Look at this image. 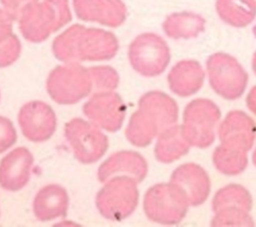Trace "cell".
Segmentation results:
<instances>
[{
  "instance_id": "obj_11",
  "label": "cell",
  "mask_w": 256,
  "mask_h": 227,
  "mask_svg": "<svg viewBox=\"0 0 256 227\" xmlns=\"http://www.w3.org/2000/svg\"><path fill=\"white\" fill-rule=\"evenodd\" d=\"M84 115L96 126L108 132L118 131L123 124L126 107L115 92H96L82 107Z\"/></svg>"
},
{
  "instance_id": "obj_3",
  "label": "cell",
  "mask_w": 256,
  "mask_h": 227,
  "mask_svg": "<svg viewBox=\"0 0 256 227\" xmlns=\"http://www.w3.org/2000/svg\"><path fill=\"white\" fill-rule=\"evenodd\" d=\"M72 19L68 0H42L28 6L21 14L19 30L22 36L40 43Z\"/></svg>"
},
{
  "instance_id": "obj_16",
  "label": "cell",
  "mask_w": 256,
  "mask_h": 227,
  "mask_svg": "<svg viewBox=\"0 0 256 227\" xmlns=\"http://www.w3.org/2000/svg\"><path fill=\"white\" fill-rule=\"evenodd\" d=\"M34 158L26 147L10 151L0 162V187L16 192L28 183Z\"/></svg>"
},
{
  "instance_id": "obj_30",
  "label": "cell",
  "mask_w": 256,
  "mask_h": 227,
  "mask_svg": "<svg viewBox=\"0 0 256 227\" xmlns=\"http://www.w3.org/2000/svg\"><path fill=\"white\" fill-rule=\"evenodd\" d=\"M12 19L10 16L4 11V9L0 8V42L7 39L10 35H12Z\"/></svg>"
},
{
  "instance_id": "obj_12",
  "label": "cell",
  "mask_w": 256,
  "mask_h": 227,
  "mask_svg": "<svg viewBox=\"0 0 256 227\" xmlns=\"http://www.w3.org/2000/svg\"><path fill=\"white\" fill-rule=\"evenodd\" d=\"M18 123L23 136L34 143L44 142L52 137L57 120L54 110L43 101L25 103L19 110Z\"/></svg>"
},
{
  "instance_id": "obj_6",
  "label": "cell",
  "mask_w": 256,
  "mask_h": 227,
  "mask_svg": "<svg viewBox=\"0 0 256 227\" xmlns=\"http://www.w3.org/2000/svg\"><path fill=\"white\" fill-rule=\"evenodd\" d=\"M46 89L50 98L58 104L77 103L92 91L88 68L80 63L59 65L49 73Z\"/></svg>"
},
{
  "instance_id": "obj_25",
  "label": "cell",
  "mask_w": 256,
  "mask_h": 227,
  "mask_svg": "<svg viewBox=\"0 0 256 227\" xmlns=\"http://www.w3.org/2000/svg\"><path fill=\"white\" fill-rule=\"evenodd\" d=\"M92 81V90L97 92L112 91L119 84V75L111 66L99 65L88 68Z\"/></svg>"
},
{
  "instance_id": "obj_18",
  "label": "cell",
  "mask_w": 256,
  "mask_h": 227,
  "mask_svg": "<svg viewBox=\"0 0 256 227\" xmlns=\"http://www.w3.org/2000/svg\"><path fill=\"white\" fill-rule=\"evenodd\" d=\"M204 79L205 72L201 64L192 59L177 62L167 75L170 90L180 97H189L197 93L201 89Z\"/></svg>"
},
{
  "instance_id": "obj_33",
  "label": "cell",
  "mask_w": 256,
  "mask_h": 227,
  "mask_svg": "<svg viewBox=\"0 0 256 227\" xmlns=\"http://www.w3.org/2000/svg\"><path fill=\"white\" fill-rule=\"evenodd\" d=\"M252 161H253V164H254V166L256 167V147H255V149H254V152H253V154H252Z\"/></svg>"
},
{
  "instance_id": "obj_22",
  "label": "cell",
  "mask_w": 256,
  "mask_h": 227,
  "mask_svg": "<svg viewBox=\"0 0 256 227\" xmlns=\"http://www.w3.org/2000/svg\"><path fill=\"white\" fill-rule=\"evenodd\" d=\"M215 10L226 24L242 28L256 18V0H216Z\"/></svg>"
},
{
  "instance_id": "obj_27",
  "label": "cell",
  "mask_w": 256,
  "mask_h": 227,
  "mask_svg": "<svg viewBox=\"0 0 256 227\" xmlns=\"http://www.w3.org/2000/svg\"><path fill=\"white\" fill-rule=\"evenodd\" d=\"M20 54L21 42L15 34H12L0 42V68L12 65L20 57Z\"/></svg>"
},
{
  "instance_id": "obj_23",
  "label": "cell",
  "mask_w": 256,
  "mask_h": 227,
  "mask_svg": "<svg viewBox=\"0 0 256 227\" xmlns=\"http://www.w3.org/2000/svg\"><path fill=\"white\" fill-rule=\"evenodd\" d=\"M212 161L215 168L227 176H235L242 173L248 165L246 151L222 143L215 148Z\"/></svg>"
},
{
  "instance_id": "obj_21",
  "label": "cell",
  "mask_w": 256,
  "mask_h": 227,
  "mask_svg": "<svg viewBox=\"0 0 256 227\" xmlns=\"http://www.w3.org/2000/svg\"><path fill=\"white\" fill-rule=\"evenodd\" d=\"M191 145L184 135L182 125H172L158 135L154 148L156 159L161 163H172L186 155Z\"/></svg>"
},
{
  "instance_id": "obj_10",
  "label": "cell",
  "mask_w": 256,
  "mask_h": 227,
  "mask_svg": "<svg viewBox=\"0 0 256 227\" xmlns=\"http://www.w3.org/2000/svg\"><path fill=\"white\" fill-rule=\"evenodd\" d=\"M64 135L74 157L84 164L98 161L107 151L108 137L98 126L82 118H73L65 124Z\"/></svg>"
},
{
  "instance_id": "obj_28",
  "label": "cell",
  "mask_w": 256,
  "mask_h": 227,
  "mask_svg": "<svg viewBox=\"0 0 256 227\" xmlns=\"http://www.w3.org/2000/svg\"><path fill=\"white\" fill-rule=\"evenodd\" d=\"M17 140V133L10 119L0 116V153L9 149Z\"/></svg>"
},
{
  "instance_id": "obj_14",
  "label": "cell",
  "mask_w": 256,
  "mask_h": 227,
  "mask_svg": "<svg viewBox=\"0 0 256 227\" xmlns=\"http://www.w3.org/2000/svg\"><path fill=\"white\" fill-rule=\"evenodd\" d=\"M72 3L76 16L83 21L114 28L122 25L127 17L122 0H72Z\"/></svg>"
},
{
  "instance_id": "obj_13",
  "label": "cell",
  "mask_w": 256,
  "mask_h": 227,
  "mask_svg": "<svg viewBox=\"0 0 256 227\" xmlns=\"http://www.w3.org/2000/svg\"><path fill=\"white\" fill-rule=\"evenodd\" d=\"M170 182L182 191L189 206L192 207L203 204L210 194L209 175L196 163H184L178 166L172 172Z\"/></svg>"
},
{
  "instance_id": "obj_8",
  "label": "cell",
  "mask_w": 256,
  "mask_h": 227,
  "mask_svg": "<svg viewBox=\"0 0 256 227\" xmlns=\"http://www.w3.org/2000/svg\"><path fill=\"white\" fill-rule=\"evenodd\" d=\"M128 59L134 71L144 77L162 74L171 59L167 42L158 34L145 32L136 36L128 47Z\"/></svg>"
},
{
  "instance_id": "obj_15",
  "label": "cell",
  "mask_w": 256,
  "mask_h": 227,
  "mask_svg": "<svg viewBox=\"0 0 256 227\" xmlns=\"http://www.w3.org/2000/svg\"><path fill=\"white\" fill-rule=\"evenodd\" d=\"M218 136L222 144L249 151L256 137V123L245 112L232 110L220 123Z\"/></svg>"
},
{
  "instance_id": "obj_26",
  "label": "cell",
  "mask_w": 256,
  "mask_h": 227,
  "mask_svg": "<svg viewBox=\"0 0 256 227\" xmlns=\"http://www.w3.org/2000/svg\"><path fill=\"white\" fill-rule=\"evenodd\" d=\"M211 226H254L255 222L249 211L242 209H221L214 212Z\"/></svg>"
},
{
  "instance_id": "obj_31",
  "label": "cell",
  "mask_w": 256,
  "mask_h": 227,
  "mask_svg": "<svg viewBox=\"0 0 256 227\" xmlns=\"http://www.w3.org/2000/svg\"><path fill=\"white\" fill-rule=\"evenodd\" d=\"M246 106L256 116V85L249 90L246 96Z\"/></svg>"
},
{
  "instance_id": "obj_7",
  "label": "cell",
  "mask_w": 256,
  "mask_h": 227,
  "mask_svg": "<svg viewBox=\"0 0 256 227\" xmlns=\"http://www.w3.org/2000/svg\"><path fill=\"white\" fill-rule=\"evenodd\" d=\"M209 84L213 91L226 100L241 97L248 84V74L239 61L230 54L217 52L206 60Z\"/></svg>"
},
{
  "instance_id": "obj_20",
  "label": "cell",
  "mask_w": 256,
  "mask_h": 227,
  "mask_svg": "<svg viewBox=\"0 0 256 227\" xmlns=\"http://www.w3.org/2000/svg\"><path fill=\"white\" fill-rule=\"evenodd\" d=\"M206 20L198 13L181 11L169 14L162 23L165 35L171 39H192L205 30Z\"/></svg>"
},
{
  "instance_id": "obj_17",
  "label": "cell",
  "mask_w": 256,
  "mask_h": 227,
  "mask_svg": "<svg viewBox=\"0 0 256 227\" xmlns=\"http://www.w3.org/2000/svg\"><path fill=\"white\" fill-rule=\"evenodd\" d=\"M148 173L145 158L135 151H119L107 158L98 168V180L105 183L113 175H128L137 183L142 182Z\"/></svg>"
},
{
  "instance_id": "obj_24",
  "label": "cell",
  "mask_w": 256,
  "mask_h": 227,
  "mask_svg": "<svg viewBox=\"0 0 256 227\" xmlns=\"http://www.w3.org/2000/svg\"><path fill=\"white\" fill-rule=\"evenodd\" d=\"M252 203V196L244 186L228 184L214 194L212 210L215 212L221 209H242L250 212Z\"/></svg>"
},
{
  "instance_id": "obj_5",
  "label": "cell",
  "mask_w": 256,
  "mask_h": 227,
  "mask_svg": "<svg viewBox=\"0 0 256 227\" xmlns=\"http://www.w3.org/2000/svg\"><path fill=\"white\" fill-rule=\"evenodd\" d=\"M188 201L170 181L151 186L145 193L143 209L147 218L162 225H177L186 216Z\"/></svg>"
},
{
  "instance_id": "obj_1",
  "label": "cell",
  "mask_w": 256,
  "mask_h": 227,
  "mask_svg": "<svg viewBox=\"0 0 256 227\" xmlns=\"http://www.w3.org/2000/svg\"><path fill=\"white\" fill-rule=\"evenodd\" d=\"M119 43L110 31L74 24L60 33L52 43L56 59L64 63L106 61L117 54Z\"/></svg>"
},
{
  "instance_id": "obj_2",
  "label": "cell",
  "mask_w": 256,
  "mask_h": 227,
  "mask_svg": "<svg viewBox=\"0 0 256 227\" xmlns=\"http://www.w3.org/2000/svg\"><path fill=\"white\" fill-rule=\"evenodd\" d=\"M177 120L176 101L164 92L149 91L139 99L138 109L131 115L125 135L132 145L145 147Z\"/></svg>"
},
{
  "instance_id": "obj_4",
  "label": "cell",
  "mask_w": 256,
  "mask_h": 227,
  "mask_svg": "<svg viewBox=\"0 0 256 227\" xmlns=\"http://www.w3.org/2000/svg\"><path fill=\"white\" fill-rule=\"evenodd\" d=\"M137 182L128 175L108 179L96 195V207L100 215L112 221H122L136 209L139 201Z\"/></svg>"
},
{
  "instance_id": "obj_32",
  "label": "cell",
  "mask_w": 256,
  "mask_h": 227,
  "mask_svg": "<svg viewBox=\"0 0 256 227\" xmlns=\"http://www.w3.org/2000/svg\"><path fill=\"white\" fill-rule=\"evenodd\" d=\"M252 69H253V72L256 75V51L254 52L253 57H252Z\"/></svg>"
},
{
  "instance_id": "obj_29",
  "label": "cell",
  "mask_w": 256,
  "mask_h": 227,
  "mask_svg": "<svg viewBox=\"0 0 256 227\" xmlns=\"http://www.w3.org/2000/svg\"><path fill=\"white\" fill-rule=\"evenodd\" d=\"M39 0H0L4 11L13 21H18L23 11L31 4Z\"/></svg>"
},
{
  "instance_id": "obj_9",
  "label": "cell",
  "mask_w": 256,
  "mask_h": 227,
  "mask_svg": "<svg viewBox=\"0 0 256 227\" xmlns=\"http://www.w3.org/2000/svg\"><path fill=\"white\" fill-rule=\"evenodd\" d=\"M221 117L219 107L210 99L196 98L183 112L182 129L191 146L207 148L215 140V129Z\"/></svg>"
},
{
  "instance_id": "obj_19",
  "label": "cell",
  "mask_w": 256,
  "mask_h": 227,
  "mask_svg": "<svg viewBox=\"0 0 256 227\" xmlns=\"http://www.w3.org/2000/svg\"><path fill=\"white\" fill-rule=\"evenodd\" d=\"M69 206V196L59 184H48L42 187L34 197L33 213L39 221H51L65 217Z\"/></svg>"
}]
</instances>
